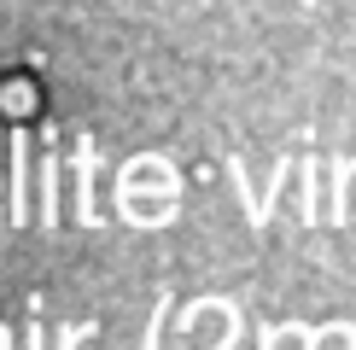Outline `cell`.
<instances>
[{
  "instance_id": "277c9868",
  "label": "cell",
  "mask_w": 356,
  "mask_h": 350,
  "mask_svg": "<svg viewBox=\"0 0 356 350\" xmlns=\"http://www.w3.org/2000/svg\"><path fill=\"white\" fill-rule=\"evenodd\" d=\"M158 327H164V303H158V315H152V333H146V350H158Z\"/></svg>"
},
{
  "instance_id": "3957f363",
  "label": "cell",
  "mask_w": 356,
  "mask_h": 350,
  "mask_svg": "<svg viewBox=\"0 0 356 350\" xmlns=\"http://www.w3.org/2000/svg\"><path fill=\"white\" fill-rule=\"evenodd\" d=\"M88 339V327H65V333H58V350H76Z\"/></svg>"
},
{
  "instance_id": "6da1fadb",
  "label": "cell",
  "mask_w": 356,
  "mask_h": 350,
  "mask_svg": "<svg viewBox=\"0 0 356 350\" xmlns=\"http://www.w3.org/2000/svg\"><path fill=\"white\" fill-rule=\"evenodd\" d=\"M76 181H82V222H99V210H94V146H76Z\"/></svg>"
},
{
  "instance_id": "7a4b0ae2",
  "label": "cell",
  "mask_w": 356,
  "mask_h": 350,
  "mask_svg": "<svg viewBox=\"0 0 356 350\" xmlns=\"http://www.w3.org/2000/svg\"><path fill=\"white\" fill-rule=\"evenodd\" d=\"M12 222H24V135H12Z\"/></svg>"
}]
</instances>
